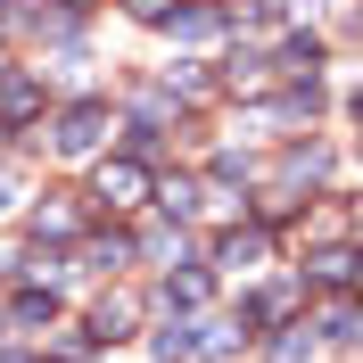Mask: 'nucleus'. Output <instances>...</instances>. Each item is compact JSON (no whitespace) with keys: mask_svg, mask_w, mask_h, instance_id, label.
<instances>
[{"mask_svg":"<svg viewBox=\"0 0 363 363\" xmlns=\"http://www.w3.org/2000/svg\"><path fill=\"white\" fill-rule=\"evenodd\" d=\"M314 281L322 289H355V248H322L314 256Z\"/></svg>","mask_w":363,"mask_h":363,"instance_id":"5","label":"nucleus"},{"mask_svg":"<svg viewBox=\"0 0 363 363\" xmlns=\"http://www.w3.org/2000/svg\"><path fill=\"white\" fill-rule=\"evenodd\" d=\"M108 133H116V124H108V108H99V99H74V108L58 116V133H50V140H58V157H91Z\"/></svg>","mask_w":363,"mask_h":363,"instance_id":"1","label":"nucleus"},{"mask_svg":"<svg viewBox=\"0 0 363 363\" xmlns=\"http://www.w3.org/2000/svg\"><path fill=\"white\" fill-rule=\"evenodd\" d=\"M74 223H83V215H74L67 199H50L42 215H33V240H74Z\"/></svg>","mask_w":363,"mask_h":363,"instance_id":"6","label":"nucleus"},{"mask_svg":"<svg viewBox=\"0 0 363 363\" xmlns=\"http://www.w3.org/2000/svg\"><path fill=\"white\" fill-rule=\"evenodd\" d=\"M133 322H140V306H133V297H99V314H91V339H133Z\"/></svg>","mask_w":363,"mask_h":363,"instance_id":"3","label":"nucleus"},{"mask_svg":"<svg viewBox=\"0 0 363 363\" xmlns=\"http://www.w3.org/2000/svg\"><path fill=\"white\" fill-rule=\"evenodd\" d=\"M124 9H133L140 25H165V17H174V9H182V0H124Z\"/></svg>","mask_w":363,"mask_h":363,"instance_id":"16","label":"nucleus"},{"mask_svg":"<svg viewBox=\"0 0 363 363\" xmlns=\"http://www.w3.org/2000/svg\"><path fill=\"white\" fill-rule=\"evenodd\" d=\"M0 108H9V124H17V116H33V108H42V83H33V74H17V83H9V99H0Z\"/></svg>","mask_w":363,"mask_h":363,"instance_id":"10","label":"nucleus"},{"mask_svg":"<svg viewBox=\"0 0 363 363\" xmlns=\"http://www.w3.org/2000/svg\"><path fill=\"white\" fill-rule=\"evenodd\" d=\"M83 264H91V272H116V264H133V240H124V231H108V240H91V248H83Z\"/></svg>","mask_w":363,"mask_h":363,"instance_id":"8","label":"nucleus"},{"mask_svg":"<svg viewBox=\"0 0 363 363\" xmlns=\"http://www.w3.org/2000/svg\"><path fill=\"white\" fill-rule=\"evenodd\" d=\"M272 74H264V58H231V74H223V91H264Z\"/></svg>","mask_w":363,"mask_h":363,"instance_id":"12","label":"nucleus"},{"mask_svg":"<svg viewBox=\"0 0 363 363\" xmlns=\"http://www.w3.org/2000/svg\"><path fill=\"white\" fill-rule=\"evenodd\" d=\"M50 314H58V306H50V289H25V297H17V330H42Z\"/></svg>","mask_w":363,"mask_h":363,"instance_id":"11","label":"nucleus"},{"mask_svg":"<svg viewBox=\"0 0 363 363\" xmlns=\"http://www.w3.org/2000/svg\"><path fill=\"white\" fill-rule=\"evenodd\" d=\"M67 9H91V0H67Z\"/></svg>","mask_w":363,"mask_h":363,"instance_id":"18","label":"nucleus"},{"mask_svg":"<svg viewBox=\"0 0 363 363\" xmlns=\"http://www.w3.org/2000/svg\"><path fill=\"white\" fill-rule=\"evenodd\" d=\"M0 74H9V50H0Z\"/></svg>","mask_w":363,"mask_h":363,"instance_id":"17","label":"nucleus"},{"mask_svg":"<svg viewBox=\"0 0 363 363\" xmlns=\"http://www.w3.org/2000/svg\"><path fill=\"white\" fill-rule=\"evenodd\" d=\"M322 339H330V347L355 339V306H330V314H322Z\"/></svg>","mask_w":363,"mask_h":363,"instance_id":"15","label":"nucleus"},{"mask_svg":"<svg viewBox=\"0 0 363 363\" xmlns=\"http://www.w3.org/2000/svg\"><path fill=\"white\" fill-rule=\"evenodd\" d=\"M190 347H199V330H190V322H165V330H157V363H182Z\"/></svg>","mask_w":363,"mask_h":363,"instance_id":"9","label":"nucleus"},{"mask_svg":"<svg viewBox=\"0 0 363 363\" xmlns=\"http://www.w3.org/2000/svg\"><path fill=\"white\" fill-rule=\"evenodd\" d=\"M165 297H174V306H206V272H174Z\"/></svg>","mask_w":363,"mask_h":363,"instance_id":"13","label":"nucleus"},{"mask_svg":"<svg viewBox=\"0 0 363 363\" xmlns=\"http://www.w3.org/2000/svg\"><path fill=\"white\" fill-rule=\"evenodd\" d=\"M157 199H165V215H190V206H199V182H182V174H174Z\"/></svg>","mask_w":363,"mask_h":363,"instance_id":"14","label":"nucleus"},{"mask_svg":"<svg viewBox=\"0 0 363 363\" xmlns=\"http://www.w3.org/2000/svg\"><path fill=\"white\" fill-rule=\"evenodd\" d=\"M99 199H108V206H140V199H149V165H140V157H108V165H99Z\"/></svg>","mask_w":363,"mask_h":363,"instance_id":"2","label":"nucleus"},{"mask_svg":"<svg viewBox=\"0 0 363 363\" xmlns=\"http://www.w3.org/2000/svg\"><path fill=\"white\" fill-rule=\"evenodd\" d=\"M281 67L314 83V67H322V42H314V33H289V42H281Z\"/></svg>","mask_w":363,"mask_h":363,"instance_id":"7","label":"nucleus"},{"mask_svg":"<svg viewBox=\"0 0 363 363\" xmlns=\"http://www.w3.org/2000/svg\"><path fill=\"white\" fill-rule=\"evenodd\" d=\"M264 248H272V240L248 223V231H231V240H223V264H231V272H248V264H264Z\"/></svg>","mask_w":363,"mask_h":363,"instance_id":"4","label":"nucleus"}]
</instances>
